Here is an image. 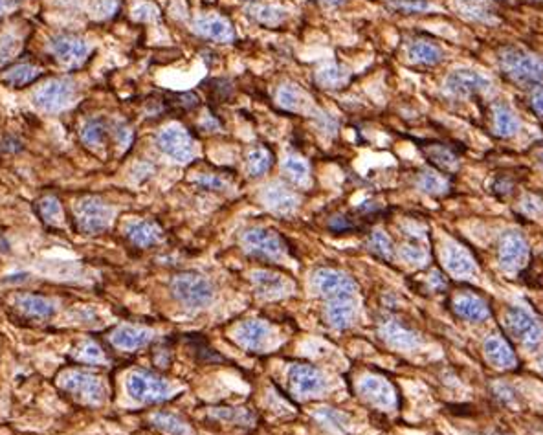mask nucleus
Instances as JSON below:
<instances>
[{"label": "nucleus", "mask_w": 543, "mask_h": 435, "mask_svg": "<svg viewBox=\"0 0 543 435\" xmlns=\"http://www.w3.org/2000/svg\"><path fill=\"white\" fill-rule=\"evenodd\" d=\"M162 229L156 222L151 220H138L127 228V239L138 248H149L162 239Z\"/></svg>", "instance_id": "393cba45"}, {"label": "nucleus", "mask_w": 543, "mask_h": 435, "mask_svg": "<svg viewBox=\"0 0 543 435\" xmlns=\"http://www.w3.org/2000/svg\"><path fill=\"white\" fill-rule=\"evenodd\" d=\"M74 358L83 364H101L105 362V353L101 351V347L94 342L81 343L74 353Z\"/></svg>", "instance_id": "37998d69"}, {"label": "nucleus", "mask_w": 543, "mask_h": 435, "mask_svg": "<svg viewBox=\"0 0 543 435\" xmlns=\"http://www.w3.org/2000/svg\"><path fill=\"white\" fill-rule=\"evenodd\" d=\"M114 10H116V0H99L96 6V13L101 17H108L114 13Z\"/></svg>", "instance_id": "5fc2aeb1"}, {"label": "nucleus", "mask_w": 543, "mask_h": 435, "mask_svg": "<svg viewBox=\"0 0 543 435\" xmlns=\"http://www.w3.org/2000/svg\"><path fill=\"white\" fill-rule=\"evenodd\" d=\"M114 210L98 197H85L75 206V225L81 234L98 235L111 226Z\"/></svg>", "instance_id": "7ed1b4c3"}, {"label": "nucleus", "mask_w": 543, "mask_h": 435, "mask_svg": "<svg viewBox=\"0 0 543 435\" xmlns=\"http://www.w3.org/2000/svg\"><path fill=\"white\" fill-rule=\"evenodd\" d=\"M156 145L162 151L163 155H168L178 164H187L195 158L196 147L193 138L186 129H182L178 125L166 127L156 138Z\"/></svg>", "instance_id": "6e6552de"}, {"label": "nucleus", "mask_w": 543, "mask_h": 435, "mask_svg": "<svg viewBox=\"0 0 543 435\" xmlns=\"http://www.w3.org/2000/svg\"><path fill=\"white\" fill-rule=\"evenodd\" d=\"M116 138L123 147H127V145L130 144V140H132V131H129L127 127H120L116 131Z\"/></svg>", "instance_id": "4d7b16f0"}, {"label": "nucleus", "mask_w": 543, "mask_h": 435, "mask_svg": "<svg viewBox=\"0 0 543 435\" xmlns=\"http://www.w3.org/2000/svg\"><path fill=\"white\" fill-rule=\"evenodd\" d=\"M501 2H506V0H501Z\"/></svg>", "instance_id": "680f3d73"}, {"label": "nucleus", "mask_w": 543, "mask_h": 435, "mask_svg": "<svg viewBox=\"0 0 543 435\" xmlns=\"http://www.w3.org/2000/svg\"><path fill=\"white\" fill-rule=\"evenodd\" d=\"M37 213L48 225H59L61 219H63L61 202L56 197H51V195H46V197H42L37 202Z\"/></svg>", "instance_id": "58836bf2"}, {"label": "nucleus", "mask_w": 543, "mask_h": 435, "mask_svg": "<svg viewBox=\"0 0 543 435\" xmlns=\"http://www.w3.org/2000/svg\"><path fill=\"white\" fill-rule=\"evenodd\" d=\"M19 50V41L13 35H4L0 37V65H4L6 61H10L11 57Z\"/></svg>", "instance_id": "09e8293b"}, {"label": "nucleus", "mask_w": 543, "mask_h": 435, "mask_svg": "<svg viewBox=\"0 0 543 435\" xmlns=\"http://www.w3.org/2000/svg\"><path fill=\"white\" fill-rule=\"evenodd\" d=\"M151 340H153V332L147 331V329L130 327V325L118 327L116 331L112 332L111 336V342L116 347H120V349H125V351L142 349V347L147 346Z\"/></svg>", "instance_id": "412c9836"}, {"label": "nucleus", "mask_w": 543, "mask_h": 435, "mask_svg": "<svg viewBox=\"0 0 543 435\" xmlns=\"http://www.w3.org/2000/svg\"><path fill=\"white\" fill-rule=\"evenodd\" d=\"M409 59L418 65H437L442 61V50L430 41H415L409 46Z\"/></svg>", "instance_id": "7c9ffc66"}, {"label": "nucleus", "mask_w": 543, "mask_h": 435, "mask_svg": "<svg viewBox=\"0 0 543 435\" xmlns=\"http://www.w3.org/2000/svg\"><path fill=\"white\" fill-rule=\"evenodd\" d=\"M318 421H321L323 424H329L332 428H342L344 424H347V417L344 413L336 412V410H330V408H323L318 412Z\"/></svg>", "instance_id": "de8ad7c7"}, {"label": "nucleus", "mask_w": 543, "mask_h": 435, "mask_svg": "<svg viewBox=\"0 0 543 435\" xmlns=\"http://www.w3.org/2000/svg\"><path fill=\"white\" fill-rule=\"evenodd\" d=\"M17 305H19V309L23 310L26 316L35 320H48L51 318V314H54V303L46 298H42V296H35V294H24L20 298H17Z\"/></svg>", "instance_id": "a878e982"}, {"label": "nucleus", "mask_w": 543, "mask_h": 435, "mask_svg": "<svg viewBox=\"0 0 543 435\" xmlns=\"http://www.w3.org/2000/svg\"><path fill=\"white\" fill-rule=\"evenodd\" d=\"M127 391L138 403H162L169 398L171 386L149 371H135L127 379Z\"/></svg>", "instance_id": "423d86ee"}, {"label": "nucleus", "mask_w": 543, "mask_h": 435, "mask_svg": "<svg viewBox=\"0 0 543 435\" xmlns=\"http://www.w3.org/2000/svg\"><path fill=\"white\" fill-rule=\"evenodd\" d=\"M505 327L511 336H514L518 342L525 343V346H536L542 342V325L529 310L521 309V307H511L506 310Z\"/></svg>", "instance_id": "1a4fd4ad"}, {"label": "nucleus", "mask_w": 543, "mask_h": 435, "mask_svg": "<svg viewBox=\"0 0 543 435\" xmlns=\"http://www.w3.org/2000/svg\"><path fill=\"white\" fill-rule=\"evenodd\" d=\"M400 253H402V258L408 263H411V265H420V263H424L427 259V252L420 244H404L402 250H400Z\"/></svg>", "instance_id": "49530a36"}, {"label": "nucleus", "mask_w": 543, "mask_h": 435, "mask_svg": "<svg viewBox=\"0 0 543 435\" xmlns=\"http://www.w3.org/2000/svg\"><path fill=\"white\" fill-rule=\"evenodd\" d=\"M173 296L187 309H202L213 301V286L199 272H182L171 279Z\"/></svg>", "instance_id": "f03ea898"}, {"label": "nucleus", "mask_w": 543, "mask_h": 435, "mask_svg": "<svg viewBox=\"0 0 543 435\" xmlns=\"http://www.w3.org/2000/svg\"><path fill=\"white\" fill-rule=\"evenodd\" d=\"M196 184L206 191H224L226 189V180H223L218 175H202L196 178Z\"/></svg>", "instance_id": "8fccbe9b"}, {"label": "nucleus", "mask_w": 543, "mask_h": 435, "mask_svg": "<svg viewBox=\"0 0 543 435\" xmlns=\"http://www.w3.org/2000/svg\"><path fill=\"white\" fill-rule=\"evenodd\" d=\"M288 382L301 397L318 395L325 389V377L311 364H294L288 371Z\"/></svg>", "instance_id": "9b49d317"}, {"label": "nucleus", "mask_w": 543, "mask_h": 435, "mask_svg": "<svg viewBox=\"0 0 543 435\" xmlns=\"http://www.w3.org/2000/svg\"><path fill=\"white\" fill-rule=\"evenodd\" d=\"M444 265L451 276L464 277L475 274V261L468 252L457 244H450L444 253Z\"/></svg>", "instance_id": "b1692460"}, {"label": "nucleus", "mask_w": 543, "mask_h": 435, "mask_svg": "<svg viewBox=\"0 0 543 435\" xmlns=\"http://www.w3.org/2000/svg\"><path fill=\"white\" fill-rule=\"evenodd\" d=\"M283 169H285V173H287V177L290 178L294 184H299V186H306V184H308L311 169H308V164H306L301 156H297V155L287 156L283 162Z\"/></svg>", "instance_id": "e433bc0d"}, {"label": "nucleus", "mask_w": 543, "mask_h": 435, "mask_svg": "<svg viewBox=\"0 0 543 435\" xmlns=\"http://www.w3.org/2000/svg\"><path fill=\"white\" fill-rule=\"evenodd\" d=\"M75 98V84L70 80H54L39 89L33 96V103L46 113H59L68 107Z\"/></svg>", "instance_id": "9d476101"}, {"label": "nucleus", "mask_w": 543, "mask_h": 435, "mask_svg": "<svg viewBox=\"0 0 543 435\" xmlns=\"http://www.w3.org/2000/svg\"><path fill=\"white\" fill-rule=\"evenodd\" d=\"M488 89H490V81L474 70H455L446 77V90L459 98L487 92Z\"/></svg>", "instance_id": "4468645a"}, {"label": "nucleus", "mask_w": 543, "mask_h": 435, "mask_svg": "<svg viewBox=\"0 0 543 435\" xmlns=\"http://www.w3.org/2000/svg\"><path fill=\"white\" fill-rule=\"evenodd\" d=\"M325 4H330V6H338V4H344L345 0H323Z\"/></svg>", "instance_id": "bf43d9fd"}, {"label": "nucleus", "mask_w": 543, "mask_h": 435, "mask_svg": "<svg viewBox=\"0 0 543 435\" xmlns=\"http://www.w3.org/2000/svg\"><path fill=\"white\" fill-rule=\"evenodd\" d=\"M494 123H496V132L503 138H508V136L516 134L518 129H520V122L518 118L514 116L511 108L505 107V105H496L494 107Z\"/></svg>", "instance_id": "72a5a7b5"}, {"label": "nucleus", "mask_w": 543, "mask_h": 435, "mask_svg": "<svg viewBox=\"0 0 543 435\" xmlns=\"http://www.w3.org/2000/svg\"><path fill=\"white\" fill-rule=\"evenodd\" d=\"M242 246L248 253L268 261H277L287 252V244L275 232L266 228H248L242 234Z\"/></svg>", "instance_id": "0eeeda50"}, {"label": "nucleus", "mask_w": 543, "mask_h": 435, "mask_svg": "<svg viewBox=\"0 0 543 435\" xmlns=\"http://www.w3.org/2000/svg\"><path fill=\"white\" fill-rule=\"evenodd\" d=\"M314 120H316L320 131L327 132V134H335L336 129H338V122H336L335 118L327 113H316Z\"/></svg>", "instance_id": "603ef678"}, {"label": "nucleus", "mask_w": 543, "mask_h": 435, "mask_svg": "<svg viewBox=\"0 0 543 435\" xmlns=\"http://www.w3.org/2000/svg\"><path fill=\"white\" fill-rule=\"evenodd\" d=\"M275 98H277V103L281 105V107L287 108V111H292V113H299L306 103L305 94L292 83L281 84Z\"/></svg>", "instance_id": "473e14b6"}, {"label": "nucleus", "mask_w": 543, "mask_h": 435, "mask_svg": "<svg viewBox=\"0 0 543 435\" xmlns=\"http://www.w3.org/2000/svg\"><path fill=\"white\" fill-rule=\"evenodd\" d=\"M382 336L391 343V346L400 347V349H411L418 343V336L415 332L409 331L399 322H387L382 327Z\"/></svg>", "instance_id": "bb28decb"}, {"label": "nucleus", "mask_w": 543, "mask_h": 435, "mask_svg": "<svg viewBox=\"0 0 543 435\" xmlns=\"http://www.w3.org/2000/svg\"><path fill=\"white\" fill-rule=\"evenodd\" d=\"M211 417L230 424H246L251 421L250 412H246L244 408H215Z\"/></svg>", "instance_id": "79ce46f5"}, {"label": "nucleus", "mask_w": 543, "mask_h": 435, "mask_svg": "<svg viewBox=\"0 0 543 435\" xmlns=\"http://www.w3.org/2000/svg\"><path fill=\"white\" fill-rule=\"evenodd\" d=\"M354 228H356V225L347 215H336L329 219V229L335 234H347V232H353Z\"/></svg>", "instance_id": "3c124183"}, {"label": "nucleus", "mask_w": 543, "mask_h": 435, "mask_svg": "<svg viewBox=\"0 0 543 435\" xmlns=\"http://www.w3.org/2000/svg\"><path fill=\"white\" fill-rule=\"evenodd\" d=\"M263 201L272 211L279 215H290L299 206V198L292 189H288L283 184H272L263 193Z\"/></svg>", "instance_id": "dca6fc26"}, {"label": "nucleus", "mask_w": 543, "mask_h": 435, "mask_svg": "<svg viewBox=\"0 0 543 435\" xmlns=\"http://www.w3.org/2000/svg\"><path fill=\"white\" fill-rule=\"evenodd\" d=\"M246 13L250 15L254 20H257V23L261 24H266V26H277V24H281L288 17L287 10H283V8L261 4V2H250V4L246 6Z\"/></svg>", "instance_id": "c85d7f7f"}, {"label": "nucleus", "mask_w": 543, "mask_h": 435, "mask_svg": "<svg viewBox=\"0 0 543 435\" xmlns=\"http://www.w3.org/2000/svg\"><path fill=\"white\" fill-rule=\"evenodd\" d=\"M10 6H11V0H0V15L4 13L6 10H10Z\"/></svg>", "instance_id": "13d9d810"}, {"label": "nucleus", "mask_w": 543, "mask_h": 435, "mask_svg": "<svg viewBox=\"0 0 543 435\" xmlns=\"http://www.w3.org/2000/svg\"><path fill=\"white\" fill-rule=\"evenodd\" d=\"M135 17L138 20H153L158 17V10L153 4H142L135 10Z\"/></svg>", "instance_id": "864d4df0"}, {"label": "nucleus", "mask_w": 543, "mask_h": 435, "mask_svg": "<svg viewBox=\"0 0 543 435\" xmlns=\"http://www.w3.org/2000/svg\"><path fill=\"white\" fill-rule=\"evenodd\" d=\"M254 283H256V289L257 292H259V296L268 298V300L283 298V296L288 294V290L292 289L290 279L270 270H257L256 274H254Z\"/></svg>", "instance_id": "f3484780"}, {"label": "nucleus", "mask_w": 543, "mask_h": 435, "mask_svg": "<svg viewBox=\"0 0 543 435\" xmlns=\"http://www.w3.org/2000/svg\"><path fill=\"white\" fill-rule=\"evenodd\" d=\"M418 187L423 189L427 195H442V193L448 191V180L442 177L441 173H435V171H424L420 177H418Z\"/></svg>", "instance_id": "ea45409f"}, {"label": "nucleus", "mask_w": 543, "mask_h": 435, "mask_svg": "<svg viewBox=\"0 0 543 435\" xmlns=\"http://www.w3.org/2000/svg\"><path fill=\"white\" fill-rule=\"evenodd\" d=\"M195 32L217 42H227L235 37L232 24L223 17H200L195 20Z\"/></svg>", "instance_id": "4be33fe9"}, {"label": "nucleus", "mask_w": 543, "mask_h": 435, "mask_svg": "<svg viewBox=\"0 0 543 435\" xmlns=\"http://www.w3.org/2000/svg\"><path fill=\"white\" fill-rule=\"evenodd\" d=\"M314 286L327 301L356 298L358 285L349 274L336 268H318L314 272Z\"/></svg>", "instance_id": "39448f33"}, {"label": "nucleus", "mask_w": 543, "mask_h": 435, "mask_svg": "<svg viewBox=\"0 0 543 435\" xmlns=\"http://www.w3.org/2000/svg\"><path fill=\"white\" fill-rule=\"evenodd\" d=\"M424 155H426V158L430 160L437 169H441L444 173H451V171H455L457 165H459L457 155H455L450 147H446V145L442 144L426 145V147H424Z\"/></svg>", "instance_id": "cd10ccee"}, {"label": "nucleus", "mask_w": 543, "mask_h": 435, "mask_svg": "<svg viewBox=\"0 0 543 435\" xmlns=\"http://www.w3.org/2000/svg\"><path fill=\"white\" fill-rule=\"evenodd\" d=\"M107 138V125L101 120H90L81 129V140L89 147H98Z\"/></svg>", "instance_id": "4c0bfd02"}, {"label": "nucleus", "mask_w": 543, "mask_h": 435, "mask_svg": "<svg viewBox=\"0 0 543 435\" xmlns=\"http://www.w3.org/2000/svg\"><path fill=\"white\" fill-rule=\"evenodd\" d=\"M454 313L468 322H483L490 316V307L487 301L475 294H459L451 303Z\"/></svg>", "instance_id": "a211bd4d"}, {"label": "nucleus", "mask_w": 543, "mask_h": 435, "mask_svg": "<svg viewBox=\"0 0 543 435\" xmlns=\"http://www.w3.org/2000/svg\"><path fill=\"white\" fill-rule=\"evenodd\" d=\"M51 53L59 59L61 63H65L68 66H77L87 59L89 56V44L83 39L75 37V35H68V33H61L56 35L50 42Z\"/></svg>", "instance_id": "ddd939ff"}, {"label": "nucleus", "mask_w": 543, "mask_h": 435, "mask_svg": "<svg viewBox=\"0 0 543 435\" xmlns=\"http://www.w3.org/2000/svg\"><path fill=\"white\" fill-rule=\"evenodd\" d=\"M389 6L402 13H420V11L430 10L427 0H391Z\"/></svg>", "instance_id": "a18cd8bd"}, {"label": "nucleus", "mask_w": 543, "mask_h": 435, "mask_svg": "<svg viewBox=\"0 0 543 435\" xmlns=\"http://www.w3.org/2000/svg\"><path fill=\"white\" fill-rule=\"evenodd\" d=\"M354 316H356V300L354 298H351V300L327 301L325 320L330 327L338 329V331L347 329L353 323Z\"/></svg>", "instance_id": "5701e85b"}, {"label": "nucleus", "mask_w": 543, "mask_h": 435, "mask_svg": "<svg viewBox=\"0 0 543 435\" xmlns=\"http://www.w3.org/2000/svg\"><path fill=\"white\" fill-rule=\"evenodd\" d=\"M347 80L349 70L339 65H327L316 74L318 84H321L323 89H338L339 84H344Z\"/></svg>", "instance_id": "c9c22d12"}, {"label": "nucleus", "mask_w": 543, "mask_h": 435, "mask_svg": "<svg viewBox=\"0 0 543 435\" xmlns=\"http://www.w3.org/2000/svg\"><path fill=\"white\" fill-rule=\"evenodd\" d=\"M59 386L85 404H101L105 401V384L89 371H66L61 374Z\"/></svg>", "instance_id": "20e7f679"}, {"label": "nucleus", "mask_w": 543, "mask_h": 435, "mask_svg": "<svg viewBox=\"0 0 543 435\" xmlns=\"http://www.w3.org/2000/svg\"><path fill=\"white\" fill-rule=\"evenodd\" d=\"M272 164H274V155L263 145H257L248 153L246 168L251 177H261V175L268 173Z\"/></svg>", "instance_id": "2f4dec72"}, {"label": "nucleus", "mask_w": 543, "mask_h": 435, "mask_svg": "<svg viewBox=\"0 0 543 435\" xmlns=\"http://www.w3.org/2000/svg\"><path fill=\"white\" fill-rule=\"evenodd\" d=\"M499 265L505 270L514 272L523 267L529 259V244L525 243V239L516 232H506L499 239Z\"/></svg>", "instance_id": "f8f14e48"}, {"label": "nucleus", "mask_w": 543, "mask_h": 435, "mask_svg": "<svg viewBox=\"0 0 543 435\" xmlns=\"http://www.w3.org/2000/svg\"><path fill=\"white\" fill-rule=\"evenodd\" d=\"M461 11H463L464 15L472 17V19H478V20L492 19V11L488 10L487 6L479 4L478 0H461Z\"/></svg>", "instance_id": "c03bdc74"}, {"label": "nucleus", "mask_w": 543, "mask_h": 435, "mask_svg": "<svg viewBox=\"0 0 543 435\" xmlns=\"http://www.w3.org/2000/svg\"><path fill=\"white\" fill-rule=\"evenodd\" d=\"M235 338L242 347H246L250 351H261L268 342V325L257 320L244 322L239 325Z\"/></svg>", "instance_id": "6ab92c4d"}, {"label": "nucleus", "mask_w": 543, "mask_h": 435, "mask_svg": "<svg viewBox=\"0 0 543 435\" xmlns=\"http://www.w3.org/2000/svg\"><path fill=\"white\" fill-rule=\"evenodd\" d=\"M539 164L543 165V153H542V155H539Z\"/></svg>", "instance_id": "052dcab7"}, {"label": "nucleus", "mask_w": 543, "mask_h": 435, "mask_svg": "<svg viewBox=\"0 0 543 435\" xmlns=\"http://www.w3.org/2000/svg\"><path fill=\"white\" fill-rule=\"evenodd\" d=\"M41 75V68L35 65H28V63H19V65L11 66L10 70H6L2 75V81L15 89H23L26 84L33 83Z\"/></svg>", "instance_id": "c756f323"}, {"label": "nucleus", "mask_w": 543, "mask_h": 435, "mask_svg": "<svg viewBox=\"0 0 543 435\" xmlns=\"http://www.w3.org/2000/svg\"><path fill=\"white\" fill-rule=\"evenodd\" d=\"M358 391L366 401L378 408H391L395 404V393L391 384L380 377H366L358 386Z\"/></svg>", "instance_id": "2eb2a0df"}, {"label": "nucleus", "mask_w": 543, "mask_h": 435, "mask_svg": "<svg viewBox=\"0 0 543 435\" xmlns=\"http://www.w3.org/2000/svg\"><path fill=\"white\" fill-rule=\"evenodd\" d=\"M530 107L536 114L543 118V87H539L538 90H534L532 98H530Z\"/></svg>", "instance_id": "6e6d98bb"}, {"label": "nucleus", "mask_w": 543, "mask_h": 435, "mask_svg": "<svg viewBox=\"0 0 543 435\" xmlns=\"http://www.w3.org/2000/svg\"><path fill=\"white\" fill-rule=\"evenodd\" d=\"M151 422H153L154 428H158L166 435H191L189 426L182 419H178L177 415H171V413H154L151 417Z\"/></svg>", "instance_id": "f704fd0d"}, {"label": "nucleus", "mask_w": 543, "mask_h": 435, "mask_svg": "<svg viewBox=\"0 0 543 435\" xmlns=\"http://www.w3.org/2000/svg\"><path fill=\"white\" fill-rule=\"evenodd\" d=\"M485 356L488 358L490 364H494L496 367H501V370H512L518 364V358H516V353L512 351V347L503 340L501 336H490L485 340Z\"/></svg>", "instance_id": "aec40b11"}, {"label": "nucleus", "mask_w": 543, "mask_h": 435, "mask_svg": "<svg viewBox=\"0 0 543 435\" xmlns=\"http://www.w3.org/2000/svg\"><path fill=\"white\" fill-rule=\"evenodd\" d=\"M497 61L508 80L523 84V87L543 84V61L534 57L532 53L508 46L499 52Z\"/></svg>", "instance_id": "f257e3e1"}, {"label": "nucleus", "mask_w": 543, "mask_h": 435, "mask_svg": "<svg viewBox=\"0 0 543 435\" xmlns=\"http://www.w3.org/2000/svg\"><path fill=\"white\" fill-rule=\"evenodd\" d=\"M369 250L375 253L376 258L384 259V261H391L395 256L393 243L384 232H373L371 237H369Z\"/></svg>", "instance_id": "a19ab883"}]
</instances>
